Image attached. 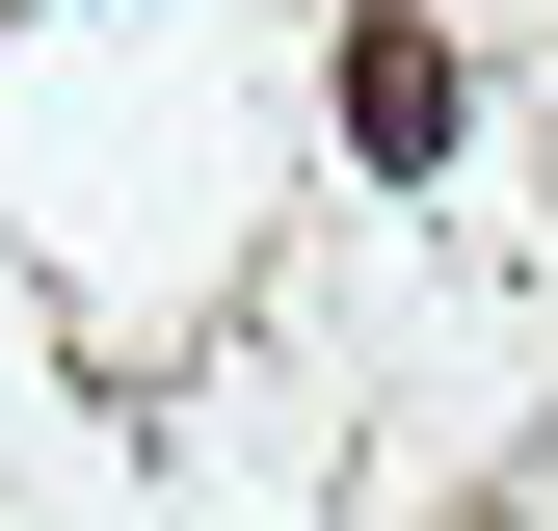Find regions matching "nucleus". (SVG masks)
Here are the masks:
<instances>
[{"instance_id": "nucleus-1", "label": "nucleus", "mask_w": 558, "mask_h": 531, "mask_svg": "<svg viewBox=\"0 0 558 531\" xmlns=\"http://www.w3.org/2000/svg\"><path fill=\"white\" fill-rule=\"evenodd\" d=\"M452 133H478V81H452V27H426V0H373V27H345V160H373V186H426Z\"/></svg>"}]
</instances>
